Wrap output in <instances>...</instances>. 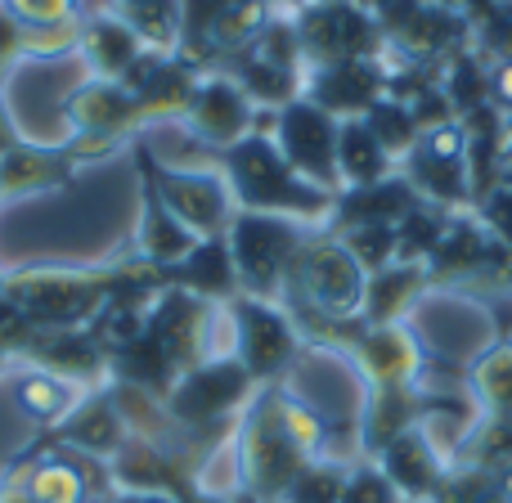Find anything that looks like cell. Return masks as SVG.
I'll return each instance as SVG.
<instances>
[{
    "label": "cell",
    "mask_w": 512,
    "mask_h": 503,
    "mask_svg": "<svg viewBox=\"0 0 512 503\" xmlns=\"http://www.w3.org/2000/svg\"><path fill=\"white\" fill-rule=\"evenodd\" d=\"M306 274V292L333 315H355L364 306V279L360 261L342 248H315L301 265Z\"/></svg>",
    "instance_id": "1"
},
{
    "label": "cell",
    "mask_w": 512,
    "mask_h": 503,
    "mask_svg": "<svg viewBox=\"0 0 512 503\" xmlns=\"http://www.w3.org/2000/svg\"><path fill=\"white\" fill-rule=\"evenodd\" d=\"M292 234L283 230V225L274 221H243L239 234H234V265H239L243 274H248L252 283H261V288H270L274 279H279V270L292 261Z\"/></svg>",
    "instance_id": "2"
},
{
    "label": "cell",
    "mask_w": 512,
    "mask_h": 503,
    "mask_svg": "<svg viewBox=\"0 0 512 503\" xmlns=\"http://www.w3.org/2000/svg\"><path fill=\"white\" fill-rule=\"evenodd\" d=\"M239 346H243V360H248L252 373H270L288 360L292 328H288V319L274 315L270 306L248 301V306H239Z\"/></svg>",
    "instance_id": "3"
},
{
    "label": "cell",
    "mask_w": 512,
    "mask_h": 503,
    "mask_svg": "<svg viewBox=\"0 0 512 503\" xmlns=\"http://www.w3.org/2000/svg\"><path fill=\"white\" fill-rule=\"evenodd\" d=\"M243 382H248V373H243L239 364H207V369L189 373V378L180 382L176 409L185 418H216L230 400L243 396Z\"/></svg>",
    "instance_id": "4"
},
{
    "label": "cell",
    "mask_w": 512,
    "mask_h": 503,
    "mask_svg": "<svg viewBox=\"0 0 512 503\" xmlns=\"http://www.w3.org/2000/svg\"><path fill=\"white\" fill-rule=\"evenodd\" d=\"M436 477H441V468H436L432 450L418 432H400L387 445V481L396 490H405L409 499H423L427 490H436Z\"/></svg>",
    "instance_id": "5"
},
{
    "label": "cell",
    "mask_w": 512,
    "mask_h": 503,
    "mask_svg": "<svg viewBox=\"0 0 512 503\" xmlns=\"http://www.w3.org/2000/svg\"><path fill=\"white\" fill-rule=\"evenodd\" d=\"M364 355H369V364H373L378 378H409V373L418 369V355H414V346H409V337L400 333V328H382V333H373L369 346H364Z\"/></svg>",
    "instance_id": "6"
},
{
    "label": "cell",
    "mask_w": 512,
    "mask_h": 503,
    "mask_svg": "<svg viewBox=\"0 0 512 503\" xmlns=\"http://www.w3.org/2000/svg\"><path fill=\"white\" fill-rule=\"evenodd\" d=\"M27 503H86V481L72 463H45L27 486Z\"/></svg>",
    "instance_id": "7"
},
{
    "label": "cell",
    "mask_w": 512,
    "mask_h": 503,
    "mask_svg": "<svg viewBox=\"0 0 512 503\" xmlns=\"http://www.w3.org/2000/svg\"><path fill=\"white\" fill-rule=\"evenodd\" d=\"M18 400H23V409L32 418H59L72 409V387L59 378H45V373H32V378L18 382Z\"/></svg>",
    "instance_id": "8"
},
{
    "label": "cell",
    "mask_w": 512,
    "mask_h": 503,
    "mask_svg": "<svg viewBox=\"0 0 512 503\" xmlns=\"http://www.w3.org/2000/svg\"><path fill=\"white\" fill-rule=\"evenodd\" d=\"M328 126L319 117H288V153L301 167H324L328 162Z\"/></svg>",
    "instance_id": "9"
},
{
    "label": "cell",
    "mask_w": 512,
    "mask_h": 503,
    "mask_svg": "<svg viewBox=\"0 0 512 503\" xmlns=\"http://www.w3.org/2000/svg\"><path fill=\"white\" fill-rule=\"evenodd\" d=\"M342 503H400L387 472H355L342 490Z\"/></svg>",
    "instance_id": "10"
},
{
    "label": "cell",
    "mask_w": 512,
    "mask_h": 503,
    "mask_svg": "<svg viewBox=\"0 0 512 503\" xmlns=\"http://www.w3.org/2000/svg\"><path fill=\"white\" fill-rule=\"evenodd\" d=\"M481 382H486V396L495 400V405L512 409V351L508 355H495V360L481 369Z\"/></svg>",
    "instance_id": "11"
},
{
    "label": "cell",
    "mask_w": 512,
    "mask_h": 503,
    "mask_svg": "<svg viewBox=\"0 0 512 503\" xmlns=\"http://www.w3.org/2000/svg\"><path fill=\"white\" fill-rule=\"evenodd\" d=\"M117 503H176V499L162 495V490H131V495H122Z\"/></svg>",
    "instance_id": "12"
},
{
    "label": "cell",
    "mask_w": 512,
    "mask_h": 503,
    "mask_svg": "<svg viewBox=\"0 0 512 503\" xmlns=\"http://www.w3.org/2000/svg\"><path fill=\"white\" fill-rule=\"evenodd\" d=\"M207 503H221V499H207Z\"/></svg>",
    "instance_id": "13"
}]
</instances>
